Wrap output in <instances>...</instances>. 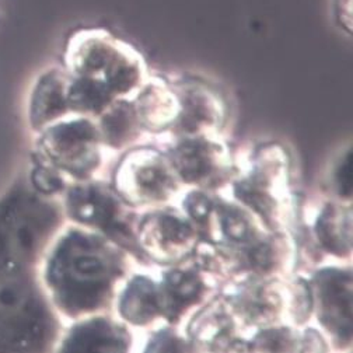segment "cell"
Returning <instances> with one entry per match:
<instances>
[{
    "mask_svg": "<svg viewBox=\"0 0 353 353\" xmlns=\"http://www.w3.org/2000/svg\"><path fill=\"white\" fill-rule=\"evenodd\" d=\"M135 265L108 239L70 223L51 244L43 283L57 313L72 323L112 312L117 293Z\"/></svg>",
    "mask_w": 353,
    "mask_h": 353,
    "instance_id": "obj_1",
    "label": "cell"
},
{
    "mask_svg": "<svg viewBox=\"0 0 353 353\" xmlns=\"http://www.w3.org/2000/svg\"><path fill=\"white\" fill-rule=\"evenodd\" d=\"M292 184L290 152L283 143L270 141L254 148L226 194L248 208L268 230L294 232L297 205Z\"/></svg>",
    "mask_w": 353,
    "mask_h": 353,
    "instance_id": "obj_2",
    "label": "cell"
},
{
    "mask_svg": "<svg viewBox=\"0 0 353 353\" xmlns=\"http://www.w3.org/2000/svg\"><path fill=\"white\" fill-rule=\"evenodd\" d=\"M65 62L72 76L103 84L115 99H132L149 77L142 54L103 28L74 32L68 42Z\"/></svg>",
    "mask_w": 353,
    "mask_h": 353,
    "instance_id": "obj_3",
    "label": "cell"
},
{
    "mask_svg": "<svg viewBox=\"0 0 353 353\" xmlns=\"http://www.w3.org/2000/svg\"><path fill=\"white\" fill-rule=\"evenodd\" d=\"M65 216L72 225L92 230L122 248L141 268H153L137 234L141 210L129 205L110 181L72 183L63 194Z\"/></svg>",
    "mask_w": 353,
    "mask_h": 353,
    "instance_id": "obj_4",
    "label": "cell"
},
{
    "mask_svg": "<svg viewBox=\"0 0 353 353\" xmlns=\"http://www.w3.org/2000/svg\"><path fill=\"white\" fill-rule=\"evenodd\" d=\"M110 183L138 210L174 203L185 190L165 150L152 145H138L121 153Z\"/></svg>",
    "mask_w": 353,
    "mask_h": 353,
    "instance_id": "obj_5",
    "label": "cell"
},
{
    "mask_svg": "<svg viewBox=\"0 0 353 353\" xmlns=\"http://www.w3.org/2000/svg\"><path fill=\"white\" fill-rule=\"evenodd\" d=\"M39 153L72 183L97 179L107 150L94 118L69 115L41 130Z\"/></svg>",
    "mask_w": 353,
    "mask_h": 353,
    "instance_id": "obj_6",
    "label": "cell"
},
{
    "mask_svg": "<svg viewBox=\"0 0 353 353\" xmlns=\"http://www.w3.org/2000/svg\"><path fill=\"white\" fill-rule=\"evenodd\" d=\"M313 296V321L335 352L353 347L352 262H325L307 275Z\"/></svg>",
    "mask_w": 353,
    "mask_h": 353,
    "instance_id": "obj_7",
    "label": "cell"
},
{
    "mask_svg": "<svg viewBox=\"0 0 353 353\" xmlns=\"http://www.w3.org/2000/svg\"><path fill=\"white\" fill-rule=\"evenodd\" d=\"M164 150L185 190L226 192L240 168L222 137L171 138Z\"/></svg>",
    "mask_w": 353,
    "mask_h": 353,
    "instance_id": "obj_8",
    "label": "cell"
},
{
    "mask_svg": "<svg viewBox=\"0 0 353 353\" xmlns=\"http://www.w3.org/2000/svg\"><path fill=\"white\" fill-rule=\"evenodd\" d=\"M137 234L153 268H164L190 259L201 241L191 220L174 203L141 210Z\"/></svg>",
    "mask_w": 353,
    "mask_h": 353,
    "instance_id": "obj_9",
    "label": "cell"
},
{
    "mask_svg": "<svg viewBox=\"0 0 353 353\" xmlns=\"http://www.w3.org/2000/svg\"><path fill=\"white\" fill-rule=\"evenodd\" d=\"M171 83L180 99V115L170 132L171 138L222 137L230 115L226 97L196 77H183Z\"/></svg>",
    "mask_w": 353,
    "mask_h": 353,
    "instance_id": "obj_10",
    "label": "cell"
},
{
    "mask_svg": "<svg viewBox=\"0 0 353 353\" xmlns=\"http://www.w3.org/2000/svg\"><path fill=\"white\" fill-rule=\"evenodd\" d=\"M233 313L248 331L288 323V283L285 279L244 278L222 290Z\"/></svg>",
    "mask_w": 353,
    "mask_h": 353,
    "instance_id": "obj_11",
    "label": "cell"
},
{
    "mask_svg": "<svg viewBox=\"0 0 353 353\" xmlns=\"http://www.w3.org/2000/svg\"><path fill=\"white\" fill-rule=\"evenodd\" d=\"M157 276L165 303V324L175 327H183L196 310L222 290V286L191 258L159 268Z\"/></svg>",
    "mask_w": 353,
    "mask_h": 353,
    "instance_id": "obj_12",
    "label": "cell"
},
{
    "mask_svg": "<svg viewBox=\"0 0 353 353\" xmlns=\"http://www.w3.org/2000/svg\"><path fill=\"white\" fill-rule=\"evenodd\" d=\"M196 352H248V331L222 292L213 296L181 327Z\"/></svg>",
    "mask_w": 353,
    "mask_h": 353,
    "instance_id": "obj_13",
    "label": "cell"
},
{
    "mask_svg": "<svg viewBox=\"0 0 353 353\" xmlns=\"http://www.w3.org/2000/svg\"><path fill=\"white\" fill-rule=\"evenodd\" d=\"M142 270L129 274L112 307V313L137 332L165 323V303L159 276Z\"/></svg>",
    "mask_w": 353,
    "mask_h": 353,
    "instance_id": "obj_14",
    "label": "cell"
},
{
    "mask_svg": "<svg viewBox=\"0 0 353 353\" xmlns=\"http://www.w3.org/2000/svg\"><path fill=\"white\" fill-rule=\"evenodd\" d=\"M58 345V350L63 352H135L139 332L112 312L97 313L72 321Z\"/></svg>",
    "mask_w": 353,
    "mask_h": 353,
    "instance_id": "obj_15",
    "label": "cell"
},
{
    "mask_svg": "<svg viewBox=\"0 0 353 353\" xmlns=\"http://www.w3.org/2000/svg\"><path fill=\"white\" fill-rule=\"evenodd\" d=\"M237 250L240 279H285L297 270L299 244L294 232L270 230L251 244L237 247Z\"/></svg>",
    "mask_w": 353,
    "mask_h": 353,
    "instance_id": "obj_16",
    "label": "cell"
},
{
    "mask_svg": "<svg viewBox=\"0 0 353 353\" xmlns=\"http://www.w3.org/2000/svg\"><path fill=\"white\" fill-rule=\"evenodd\" d=\"M308 228H310V237L323 256H327L332 262H352V202L325 198L314 210Z\"/></svg>",
    "mask_w": 353,
    "mask_h": 353,
    "instance_id": "obj_17",
    "label": "cell"
},
{
    "mask_svg": "<svg viewBox=\"0 0 353 353\" xmlns=\"http://www.w3.org/2000/svg\"><path fill=\"white\" fill-rule=\"evenodd\" d=\"M138 119L150 135L170 134L180 115V99L172 83L160 76H150L132 96Z\"/></svg>",
    "mask_w": 353,
    "mask_h": 353,
    "instance_id": "obj_18",
    "label": "cell"
},
{
    "mask_svg": "<svg viewBox=\"0 0 353 353\" xmlns=\"http://www.w3.org/2000/svg\"><path fill=\"white\" fill-rule=\"evenodd\" d=\"M96 119L103 146L110 153H123L141 145L145 130L130 99L114 100Z\"/></svg>",
    "mask_w": 353,
    "mask_h": 353,
    "instance_id": "obj_19",
    "label": "cell"
},
{
    "mask_svg": "<svg viewBox=\"0 0 353 353\" xmlns=\"http://www.w3.org/2000/svg\"><path fill=\"white\" fill-rule=\"evenodd\" d=\"M72 74L68 70H52L43 74L32 96L31 121L38 130L72 115L68 103Z\"/></svg>",
    "mask_w": 353,
    "mask_h": 353,
    "instance_id": "obj_20",
    "label": "cell"
},
{
    "mask_svg": "<svg viewBox=\"0 0 353 353\" xmlns=\"http://www.w3.org/2000/svg\"><path fill=\"white\" fill-rule=\"evenodd\" d=\"M270 232L261 220L229 194H220L219 201V243L244 247Z\"/></svg>",
    "mask_w": 353,
    "mask_h": 353,
    "instance_id": "obj_21",
    "label": "cell"
},
{
    "mask_svg": "<svg viewBox=\"0 0 353 353\" xmlns=\"http://www.w3.org/2000/svg\"><path fill=\"white\" fill-rule=\"evenodd\" d=\"M222 192L187 188L179 206L195 226L201 241L219 243V201Z\"/></svg>",
    "mask_w": 353,
    "mask_h": 353,
    "instance_id": "obj_22",
    "label": "cell"
},
{
    "mask_svg": "<svg viewBox=\"0 0 353 353\" xmlns=\"http://www.w3.org/2000/svg\"><path fill=\"white\" fill-rule=\"evenodd\" d=\"M114 100L103 84L79 76H72L68 103L72 115L97 118Z\"/></svg>",
    "mask_w": 353,
    "mask_h": 353,
    "instance_id": "obj_23",
    "label": "cell"
},
{
    "mask_svg": "<svg viewBox=\"0 0 353 353\" xmlns=\"http://www.w3.org/2000/svg\"><path fill=\"white\" fill-rule=\"evenodd\" d=\"M248 352H300V327L274 324L251 331L247 338Z\"/></svg>",
    "mask_w": 353,
    "mask_h": 353,
    "instance_id": "obj_24",
    "label": "cell"
},
{
    "mask_svg": "<svg viewBox=\"0 0 353 353\" xmlns=\"http://www.w3.org/2000/svg\"><path fill=\"white\" fill-rule=\"evenodd\" d=\"M139 342L141 352H196L181 327L165 323L141 332Z\"/></svg>",
    "mask_w": 353,
    "mask_h": 353,
    "instance_id": "obj_25",
    "label": "cell"
},
{
    "mask_svg": "<svg viewBox=\"0 0 353 353\" xmlns=\"http://www.w3.org/2000/svg\"><path fill=\"white\" fill-rule=\"evenodd\" d=\"M289 308L288 323L294 327H304L313 321V296L307 275L292 274L286 278Z\"/></svg>",
    "mask_w": 353,
    "mask_h": 353,
    "instance_id": "obj_26",
    "label": "cell"
},
{
    "mask_svg": "<svg viewBox=\"0 0 353 353\" xmlns=\"http://www.w3.org/2000/svg\"><path fill=\"white\" fill-rule=\"evenodd\" d=\"M327 196L331 199L352 202L353 179H352V146L347 145L332 160L325 176Z\"/></svg>",
    "mask_w": 353,
    "mask_h": 353,
    "instance_id": "obj_27",
    "label": "cell"
},
{
    "mask_svg": "<svg viewBox=\"0 0 353 353\" xmlns=\"http://www.w3.org/2000/svg\"><path fill=\"white\" fill-rule=\"evenodd\" d=\"M32 184L38 192L46 196L65 194L72 181L50 163L43 161L32 171Z\"/></svg>",
    "mask_w": 353,
    "mask_h": 353,
    "instance_id": "obj_28",
    "label": "cell"
},
{
    "mask_svg": "<svg viewBox=\"0 0 353 353\" xmlns=\"http://www.w3.org/2000/svg\"><path fill=\"white\" fill-rule=\"evenodd\" d=\"M307 352H332L327 336L312 323L300 327V353Z\"/></svg>",
    "mask_w": 353,
    "mask_h": 353,
    "instance_id": "obj_29",
    "label": "cell"
}]
</instances>
